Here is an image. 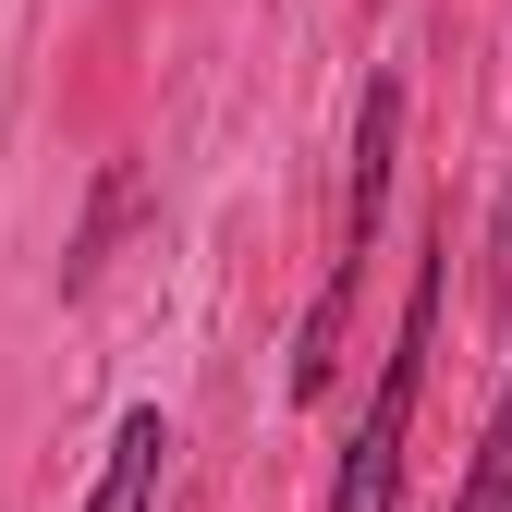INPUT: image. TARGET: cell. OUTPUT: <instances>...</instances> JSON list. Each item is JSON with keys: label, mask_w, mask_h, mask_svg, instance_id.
Instances as JSON below:
<instances>
[{"label": "cell", "mask_w": 512, "mask_h": 512, "mask_svg": "<svg viewBox=\"0 0 512 512\" xmlns=\"http://www.w3.org/2000/svg\"><path fill=\"white\" fill-rule=\"evenodd\" d=\"M391 159H403V86L378 74L354 110V183H342V256L305 305V342H293V403H330L342 378V330H354V293H366V256H378V208H391Z\"/></svg>", "instance_id": "cell-1"}, {"label": "cell", "mask_w": 512, "mask_h": 512, "mask_svg": "<svg viewBox=\"0 0 512 512\" xmlns=\"http://www.w3.org/2000/svg\"><path fill=\"white\" fill-rule=\"evenodd\" d=\"M439 293H452V220L427 232V269L403 293V330L378 354V391L342 439V476H330V512H391L403 500V439H415V391H427V342H439Z\"/></svg>", "instance_id": "cell-2"}, {"label": "cell", "mask_w": 512, "mask_h": 512, "mask_svg": "<svg viewBox=\"0 0 512 512\" xmlns=\"http://www.w3.org/2000/svg\"><path fill=\"white\" fill-rule=\"evenodd\" d=\"M159 464H171V415H159V403H135V415L110 427V464H98L86 512H159Z\"/></svg>", "instance_id": "cell-3"}, {"label": "cell", "mask_w": 512, "mask_h": 512, "mask_svg": "<svg viewBox=\"0 0 512 512\" xmlns=\"http://www.w3.org/2000/svg\"><path fill=\"white\" fill-rule=\"evenodd\" d=\"M452 512H512V378H500V403H488V427H476V464H464Z\"/></svg>", "instance_id": "cell-4"}]
</instances>
